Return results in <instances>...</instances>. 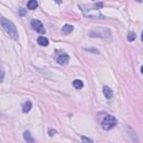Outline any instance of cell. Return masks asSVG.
<instances>
[{
  "instance_id": "obj_2",
  "label": "cell",
  "mask_w": 143,
  "mask_h": 143,
  "mask_svg": "<svg viewBox=\"0 0 143 143\" xmlns=\"http://www.w3.org/2000/svg\"><path fill=\"white\" fill-rule=\"evenodd\" d=\"M116 119L114 116H112V115H106L104 119H103V121H102V128L104 129V130H111V129H113L114 126L116 125Z\"/></svg>"
},
{
  "instance_id": "obj_20",
  "label": "cell",
  "mask_w": 143,
  "mask_h": 143,
  "mask_svg": "<svg viewBox=\"0 0 143 143\" xmlns=\"http://www.w3.org/2000/svg\"><path fill=\"white\" fill-rule=\"evenodd\" d=\"M141 39H142V40H143V31H142V37H141Z\"/></svg>"
},
{
  "instance_id": "obj_11",
  "label": "cell",
  "mask_w": 143,
  "mask_h": 143,
  "mask_svg": "<svg viewBox=\"0 0 143 143\" xmlns=\"http://www.w3.org/2000/svg\"><path fill=\"white\" fill-rule=\"evenodd\" d=\"M83 85L84 84H83V82L81 80H75L74 82H73V86H74L75 88H77V89H81L83 87Z\"/></svg>"
},
{
  "instance_id": "obj_4",
  "label": "cell",
  "mask_w": 143,
  "mask_h": 143,
  "mask_svg": "<svg viewBox=\"0 0 143 143\" xmlns=\"http://www.w3.org/2000/svg\"><path fill=\"white\" fill-rule=\"evenodd\" d=\"M69 60V57L67 54H60L59 56L57 57V63L60 64V65H66Z\"/></svg>"
},
{
  "instance_id": "obj_15",
  "label": "cell",
  "mask_w": 143,
  "mask_h": 143,
  "mask_svg": "<svg viewBox=\"0 0 143 143\" xmlns=\"http://www.w3.org/2000/svg\"><path fill=\"white\" fill-rule=\"evenodd\" d=\"M4 76H5V72H4V69L1 71V81H4Z\"/></svg>"
},
{
  "instance_id": "obj_12",
  "label": "cell",
  "mask_w": 143,
  "mask_h": 143,
  "mask_svg": "<svg viewBox=\"0 0 143 143\" xmlns=\"http://www.w3.org/2000/svg\"><path fill=\"white\" fill-rule=\"evenodd\" d=\"M135 39V34L134 33H129V35H128V40L129 41H132Z\"/></svg>"
},
{
  "instance_id": "obj_16",
  "label": "cell",
  "mask_w": 143,
  "mask_h": 143,
  "mask_svg": "<svg viewBox=\"0 0 143 143\" xmlns=\"http://www.w3.org/2000/svg\"><path fill=\"white\" fill-rule=\"evenodd\" d=\"M102 6H103V4H96L95 7H102Z\"/></svg>"
},
{
  "instance_id": "obj_5",
  "label": "cell",
  "mask_w": 143,
  "mask_h": 143,
  "mask_svg": "<svg viewBox=\"0 0 143 143\" xmlns=\"http://www.w3.org/2000/svg\"><path fill=\"white\" fill-rule=\"evenodd\" d=\"M31 106H33V104H31L30 101L25 102L24 104H22V112H24V113H28V112L31 110Z\"/></svg>"
},
{
  "instance_id": "obj_14",
  "label": "cell",
  "mask_w": 143,
  "mask_h": 143,
  "mask_svg": "<svg viewBox=\"0 0 143 143\" xmlns=\"http://www.w3.org/2000/svg\"><path fill=\"white\" fill-rule=\"evenodd\" d=\"M82 140L84 142H93L91 139H87V138H85V136H82Z\"/></svg>"
},
{
  "instance_id": "obj_18",
  "label": "cell",
  "mask_w": 143,
  "mask_h": 143,
  "mask_svg": "<svg viewBox=\"0 0 143 143\" xmlns=\"http://www.w3.org/2000/svg\"><path fill=\"white\" fill-rule=\"evenodd\" d=\"M55 1L57 2V4H60V2H61V0H55Z\"/></svg>"
},
{
  "instance_id": "obj_10",
  "label": "cell",
  "mask_w": 143,
  "mask_h": 143,
  "mask_svg": "<svg viewBox=\"0 0 143 143\" xmlns=\"http://www.w3.org/2000/svg\"><path fill=\"white\" fill-rule=\"evenodd\" d=\"M24 139L26 140L27 142H29V143H33V142H35V140L33 139V136H31V134H30L28 131H26V132H24Z\"/></svg>"
},
{
  "instance_id": "obj_1",
  "label": "cell",
  "mask_w": 143,
  "mask_h": 143,
  "mask_svg": "<svg viewBox=\"0 0 143 143\" xmlns=\"http://www.w3.org/2000/svg\"><path fill=\"white\" fill-rule=\"evenodd\" d=\"M0 24H1V27L4 28V30L11 38L16 39V40L18 39V31H17V28L15 27V25L12 22L7 20L6 18H1L0 19Z\"/></svg>"
},
{
  "instance_id": "obj_3",
  "label": "cell",
  "mask_w": 143,
  "mask_h": 143,
  "mask_svg": "<svg viewBox=\"0 0 143 143\" xmlns=\"http://www.w3.org/2000/svg\"><path fill=\"white\" fill-rule=\"evenodd\" d=\"M30 25H31V28L34 30H36V31H38L39 34H45V28H44V25L41 24L39 20L37 19H34L30 22Z\"/></svg>"
},
{
  "instance_id": "obj_13",
  "label": "cell",
  "mask_w": 143,
  "mask_h": 143,
  "mask_svg": "<svg viewBox=\"0 0 143 143\" xmlns=\"http://www.w3.org/2000/svg\"><path fill=\"white\" fill-rule=\"evenodd\" d=\"M56 133H57V131H56V130H53V129H49V131H48L49 136H54Z\"/></svg>"
},
{
  "instance_id": "obj_6",
  "label": "cell",
  "mask_w": 143,
  "mask_h": 143,
  "mask_svg": "<svg viewBox=\"0 0 143 143\" xmlns=\"http://www.w3.org/2000/svg\"><path fill=\"white\" fill-rule=\"evenodd\" d=\"M103 93H104V96L106 99H112V96H113V92H112V89L110 87H107V86H104Z\"/></svg>"
},
{
  "instance_id": "obj_17",
  "label": "cell",
  "mask_w": 143,
  "mask_h": 143,
  "mask_svg": "<svg viewBox=\"0 0 143 143\" xmlns=\"http://www.w3.org/2000/svg\"><path fill=\"white\" fill-rule=\"evenodd\" d=\"M24 13H25V11L22 10V9H20V15H24Z\"/></svg>"
},
{
  "instance_id": "obj_9",
  "label": "cell",
  "mask_w": 143,
  "mask_h": 143,
  "mask_svg": "<svg viewBox=\"0 0 143 143\" xmlns=\"http://www.w3.org/2000/svg\"><path fill=\"white\" fill-rule=\"evenodd\" d=\"M73 30H74V27H73L72 25H65V26L63 27V29H61V31H63V34L67 35V34H71Z\"/></svg>"
},
{
  "instance_id": "obj_8",
  "label": "cell",
  "mask_w": 143,
  "mask_h": 143,
  "mask_svg": "<svg viewBox=\"0 0 143 143\" xmlns=\"http://www.w3.org/2000/svg\"><path fill=\"white\" fill-rule=\"evenodd\" d=\"M27 7H28V9H30V10H35L36 8L38 7V4L36 0H29L27 4Z\"/></svg>"
},
{
  "instance_id": "obj_19",
  "label": "cell",
  "mask_w": 143,
  "mask_h": 143,
  "mask_svg": "<svg viewBox=\"0 0 143 143\" xmlns=\"http://www.w3.org/2000/svg\"><path fill=\"white\" fill-rule=\"evenodd\" d=\"M141 73H142V74H143V66L141 67Z\"/></svg>"
},
{
  "instance_id": "obj_7",
  "label": "cell",
  "mask_w": 143,
  "mask_h": 143,
  "mask_svg": "<svg viewBox=\"0 0 143 143\" xmlns=\"http://www.w3.org/2000/svg\"><path fill=\"white\" fill-rule=\"evenodd\" d=\"M37 43L40 45V46H47L48 45V39H47L46 37H44V36H40V37H38L37 39Z\"/></svg>"
}]
</instances>
